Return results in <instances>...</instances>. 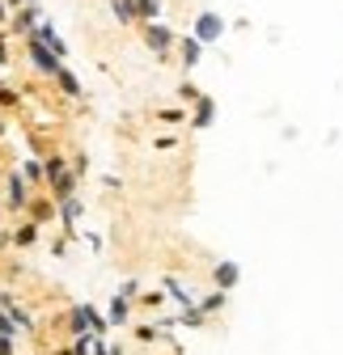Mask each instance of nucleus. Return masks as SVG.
<instances>
[{"mask_svg": "<svg viewBox=\"0 0 343 355\" xmlns=\"http://www.w3.org/2000/svg\"><path fill=\"white\" fill-rule=\"evenodd\" d=\"M110 318H115V322H127V300H123V296L110 300Z\"/></svg>", "mask_w": 343, "mask_h": 355, "instance_id": "9b49d317", "label": "nucleus"}, {"mask_svg": "<svg viewBox=\"0 0 343 355\" xmlns=\"http://www.w3.org/2000/svg\"><path fill=\"white\" fill-rule=\"evenodd\" d=\"M212 114H217V102H212L208 94H199V102H195V127H208Z\"/></svg>", "mask_w": 343, "mask_h": 355, "instance_id": "39448f33", "label": "nucleus"}, {"mask_svg": "<svg viewBox=\"0 0 343 355\" xmlns=\"http://www.w3.org/2000/svg\"><path fill=\"white\" fill-rule=\"evenodd\" d=\"M9 195H13V199H9L13 207H26V203H30V199H26V182H22V178H13V182H9Z\"/></svg>", "mask_w": 343, "mask_h": 355, "instance_id": "6e6552de", "label": "nucleus"}, {"mask_svg": "<svg viewBox=\"0 0 343 355\" xmlns=\"http://www.w3.org/2000/svg\"><path fill=\"white\" fill-rule=\"evenodd\" d=\"M26 5H38V0H26Z\"/></svg>", "mask_w": 343, "mask_h": 355, "instance_id": "f3484780", "label": "nucleus"}, {"mask_svg": "<svg viewBox=\"0 0 343 355\" xmlns=\"http://www.w3.org/2000/svg\"><path fill=\"white\" fill-rule=\"evenodd\" d=\"M38 42H42L47 51H56V55H68V47L60 42V34H56V26H51V21H42V26H38Z\"/></svg>", "mask_w": 343, "mask_h": 355, "instance_id": "7ed1b4c3", "label": "nucleus"}, {"mask_svg": "<svg viewBox=\"0 0 343 355\" xmlns=\"http://www.w3.org/2000/svg\"><path fill=\"white\" fill-rule=\"evenodd\" d=\"M144 38H149V47H153V51H165L169 42H174V34H169L165 26H149V30H144Z\"/></svg>", "mask_w": 343, "mask_h": 355, "instance_id": "20e7f679", "label": "nucleus"}, {"mask_svg": "<svg viewBox=\"0 0 343 355\" xmlns=\"http://www.w3.org/2000/svg\"><path fill=\"white\" fill-rule=\"evenodd\" d=\"M64 216L76 220V216H81V203H76V199H64Z\"/></svg>", "mask_w": 343, "mask_h": 355, "instance_id": "4468645a", "label": "nucleus"}, {"mask_svg": "<svg viewBox=\"0 0 343 355\" xmlns=\"http://www.w3.org/2000/svg\"><path fill=\"white\" fill-rule=\"evenodd\" d=\"M225 34V17H217V13H199V21H195V38L199 42H217Z\"/></svg>", "mask_w": 343, "mask_h": 355, "instance_id": "f257e3e1", "label": "nucleus"}, {"mask_svg": "<svg viewBox=\"0 0 343 355\" xmlns=\"http://www.w3.org/2000/svg\"><path fill=\"white\" fill-rule=\"evenodd\" d=\"M136 338H140V343H153L157 334H153V326H140V330H136Z\"/></svg>", "mask_w": 343, "mask_h": 355, "instance_id": "dca6fc26", "label": "nucleus"}, {"mask_svg": "<svg viewBox=\"0 0 343 355\" xmlns=\"http://www.w3.org/2000/svg\"><path fill=\"white\" fill-rule=\"evenodd\" d=\"M110 9H115L123 21H132V17H136V0H110Z\"/></svg>", "mask_w": 343, "mask_h": 355, "instance_id": "1a4fd4ad", "label": "nucleus"}, {"mask_svg": "<svg viewBox=\"0 0 343 355\" xmlns=\"http://www.w3.org/2000/svg\"><path fill=\"white\" fill-rule=\"evenodd\" d=\"M199 51H203V42H199L195 34H191V38H183V64H187V68H195V64H199Z\"/></svg>", "mask_w": 343, "mask_h": 355, "instance_id": "423d86ee", "label": "nucleus"}, {"mask_svg": "<svg viewBox=\"0 0 343 355\" xmlns=\"http://www.w3.org/2000/svg\"><path fill=\"white\" fill-rule=\"evenodd\" d=\"M221 304H225V292H212V296H203V304H199V313H217Z\"/></svg>", "mask_w": 343, "mask_h": 355, "instance_id": "9d476101", "label": "nucleus"}, {"mask_svg": "<svg viewBox=\"0 0 343 355\" xmlns=\"http://www.w3.org/2000/svg\"><path fill=\"white\" fill-rule=\"evenodd\" d=\"M60 85L68 89V98H81V85H76V80H72L68 72H60Z\"/></svg>", "mask_w": 343, "mask_h": 355, "instance_id": "ddd939ff", "label": "nucleus"}, {"mask_svg": "<svg viewBox=\"0 0 343 355\" xmlns=\"http://www.w3.org/2000/svg\"><path fill=\"white\" fill-rule=\"evenodd\" d=\"M157 9H161L157 0H136V13H140V17H157Z\"/></svg>", "mask_w": 343, "mask_h": 355, "instance_id": "f8f14e48", "label": "nucleus"}, {"mask_svg": "<svg viewBox=\"0 0 343 355\" xmlns=\"http://www.w3.org/2000/svg\"><path fill=\"white\" fill-rule=\"evenodd\" d=\"M237 284V262H221L217 266V288L225 292V288H233Z\"/></svg>", "mask_w": 343, "mask_h": 355, "instance_id": "0eeeda50", "label": "nucleus"}, {"mask_svg": "<svg viewBox=\"0 0 343 355\" xmlns=\"http://www.w3.org/2000/svg\"><path fill=\"white\" fill-rule=\"evenodd\" d=\"M30 241H34V225H26V229L17 233V245H30Z\"/></svg>", "mask_w": 343, "mask_h": 355, "instance_id": "2eb2a0df", "label": "nucleus"}, {"mask_svg": "<svg viewBox=\"0 0 343 355\" xmlns=\"http://www.w3.org/2000/svg\"><path fill=\"white\" fill-rule=\"evenodd\" d=\"M30 55H34V64H38L42 72H56V76L64 72L60 55H56V51H47V47H42V42H38V38H30Z\"/></svg>", "mask_w": 343, "mask_h": 355, "instance_id": "f03ea898", "label": "nucleus"}]
</instances>
